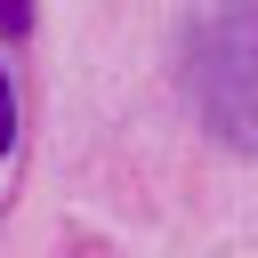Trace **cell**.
<instances>
[{"label": "cell", "mask_w": 258, "mask_h": 258, "mask_svg": "<svg viewBox=\"0 0 258 258\" xmlns=\"http://www.w3.org/2000/svg\"><path fill=\"white\" fill-rule=\"evenodd\" d=\"M194 97L210 129L242 153H258V0H226L194 32Z\"/></svg>", "instance_id": "6da1fadb"}, {"label": "cell", "mask_w": 258, "mask_h": 258, "mask_svg": "<svg viewBox=\"0 0 258 258\" xmlns=\"http://www.w3.org/2000/svg\"><path fill=\"white\" fill-rule=\"evenodd\" d=\"M32 24V0H0V32H24Z\"/></svg>", "instance_id": "7a4b0ae2"}, {"label": "cell", "mask_w": 258, "mask_h": 258, "mask_svg": "<svg viewBox=\"0 0 258 258\" xmlns=\"http://www.w3.org/2000/svg\"><path fill=\"white\" fill-rule=\"evenodd\" d=\"M8 137H16V97H8V73H0V153H8Z\"/></svg>", "instance_id": "3957f363"}]
</instances>
